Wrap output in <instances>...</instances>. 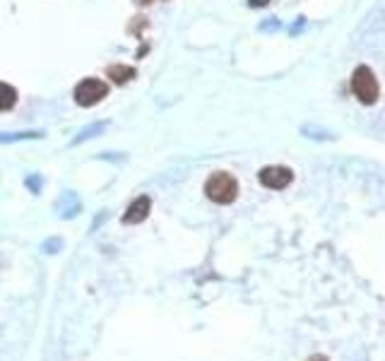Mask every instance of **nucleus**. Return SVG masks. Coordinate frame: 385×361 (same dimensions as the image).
<instances>
[{
  "label": "nucleus",
  "instance_id": "obj_1",
  "mask_svg": "<svg viewBox=\"0 0 385 361\" xmlns=\"http://www.w3.org/2000/svg\"><path fill=\"white\" fill-rule=\"evenodd\" d=\"M205 195L212 202H217V205H229L239 195V183H236L231 174H226V171H217L205 183Z\"/></svg>",
  "mask_w": 385,
  "mask_h": 361
},
{
  "label": "nucleus",
  "instance_id": "obj_2",
  "mask_svg": "<svg viewBox=\"0 0 385 361\" xmlns=\"http://www.w3.org/2000/svg\"><path fill=\"white\" fill-rule=\"evenodd\" d=\"M352 91L357 94V99L361 101V104L371 106V104H376L378 101L381 89H378V80H376V75H373V70L368 68V65H359V68L354 70Z\"/></svg>",
  "mask_w": 385,
  "mask_h": 361
},
{
  "label": "nucleus",
  "instance_id": "obj_3",
  "mask_svg": "<svg viewBox=\"0 0 385 361\" xmlns=\"http://www.w3.org/2000/svg\"><path fill=\"white\" fill-rule=\"evenodd\" d=\"M109 94V87H106V82H101V80L96 78H87L82 80V82L75 87V101H78L80 106H94L99 104L104 96Z\"/></svg>",
  "mask_w": 385,
  "mask_h": 361
},
{
  "label": "nucleus",
  "instance_id": "obj_4",
  "mask_svg": "<svg viewBox=\"0 0 385 361\" xmlns=\"http://www.w3.org/2000/svg\"><path fill=\"white\" fill-rule=\"evenodd\" d=\"M292 179H294V174L287 166H265V169L260 171V183L265 188H272V191L287 188L289 183H292Z\"/></svg>",
  "mask_w": 385,
  "mask_h": 361
},
{
  "label": "nucleus",
  "instance_id": "obj_5",
  "mask_svg": "<svg viewBox=\"0 0 385 361\" xmlns=\"http://www.w3.org/2000/svg\"><path fill=\"white\" fill-rule=\"evenodd\" d=\"M152 210V200L147 195H140L135 197L133 202H130V207L125 210L123 215V224H140V222L147 220V215H150Z\"/></svg>",
  "mask_w": 385,
  "mask_h": 361
},
{
  "label": "nucleus",
  "instance_id": "obj_6",
  "mask_svg": "<svg viewBox=\"0 0 385 361\" xmlns=\"http://www.w3.org/2000/svg\"><path fill=\"white\" fill-rule=\"evenodd\" d=\"M106 78H111V82L116 85H128L135 78V68H130V65H109Z\"/></svg>",
  "mask_w": 385,
  "mask_h": 361
},
{
  "label": "nucleus",
  "instance_id": "obj_7",
  "mask_svg": "<svg viewBox=\"0 0 385 361\" xmlns=\"http://www.w3.org/2000/svg\"><path fill=\"white\" fill-rule=\"evenodd\" d=\"M15 101H17V91H15V87H10V85L0 82V111L12 109Z\"/></svg>",
  "mask_w": 385,
  "mask_h": 361
},
{
  "label": "nucleus",
  "instance_id": "obj_8",
  "mask_svg": "<svg viewBox=\"0 0 385 361\" xmlns=\"http://www.w3.org/2000/svg\"><path fill=\"white\" fill-rule=\"evenodd\" d=\"M24 137H42V133H12V135H0V142L24 140Z\"/></svg>",
  "mask_w": 385,
  "mask_h": 361
},
{
  "label": "nucleus",
  "instance_id": "obj_9",
  "mask_svg": "<svg viewBox=\"0 0 385 361\" xmlns=\"http://www.w3.org/2000/svg\"><path fill=\"white\" fill-rule=\"evenodd\" d=\"M267 3H270V0H248L251 8H262V5H267Z\"/></svg>",
  "mask_w": 385,
  "mask_h": 361
},
{
  "label": "nucleus",
  "instance_id": "obj_10",
  "mask_svg": "<svg viewBox=\"0 0 385 361\" xmlns=\"http://www.w3.org/2000/svg\"><path fill=\"white\" fill-rule=\"evenodd\" d=\"M306 361H328V357H323V354H313V357H308Z\"/></svg>",
  "mask_w": 385,
  "mask_h": 361
},
{
  "label": "nucleus",
  "instance_id": "obj_11",
  "mask_svg": "<svg viewBox=\"0 0 385 361\" xmlns=\"http://www.w3.org/2000/svg\"><path fill=\"white\" fill-rule=\"evenodd\" d=\"M135 3H138V5H150L152 0H135Z\"/></svg>",
  "mask_w": 385,
  "mask_h": 361
}]
</instances>
